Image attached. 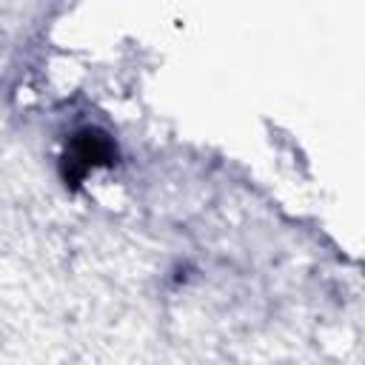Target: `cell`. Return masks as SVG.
Returning a JSON list of instances; mask_svg holds the SVG:
<instances>
[{
    "label": "cell",
    "instance_id": "1",
    "mask_svg": "<svg viewBox=\"0 0 365 365\" xmlns=\"http://www.w3.org/2000/svg\"><path fill=\"white\" fill-rule=\"evenodd\" d=\"M66 180L77 182L83 180L91 168L97 165H108L114 160V145L108 140V134L97 131V128H83L71 137L68 148H66Z\"/></svg>",
    "mask_w": 365,
    "mask_h": 365
}]
</instances>
